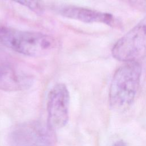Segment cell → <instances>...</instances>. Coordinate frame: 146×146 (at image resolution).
I'll return each mask as SVG.
<instances>
[{
    "instance_id": "obj_1",
    "label": "cell",
    "mask_w": 146,
    "mask_h": 146,
    "mask_svg": "<svg viewBox=\"0 0 146 146\" xmlns=\"http://www.w3.org/2000/svg\"><path fill=\"white\" fill-rule=\"evenodd\" d=\"M0 42L15 52L33 57L47 55L56 46L55 39L47 34L5 27H0Z\"/></svg>"
},
{
    "instance_id": "obj_2",
    "label": "cell",
    "mask_w": 146,
    "mask_h": 146,
    "mask_svg": "<svg viewBox=\"0 0 146 146\" xmlns=\"http://www.w3.org/2000/svg\"><path fill=\"white\" fill-rule=\"evenodd\" d=\"M141 73V66L137 62H127L117 70L109 92V102L112 109L123 112L132 104L139 86Z\"/></svg>"
},
{
    "instance_id": "obj_3",
    "label": "cell",
    "mask_w": 146,
    "mask_h": 146,
    "mask_svg": "<svg viewBox=\"0 0 146 146\" xmlns=\"http://www.w3.org/2000/svg\"><path fill=\"white\" fill-rule=\"evenodd\" d=\"M8 139L10 146H54L56 136L47 124L31 121L15 125Z\"/></svg>"
},
{
    "instance_id": "obj_4",
    "label": "cell",
    "mask_w": 146,
    "mask_h": 146,
    "mask_svg": "<svg viewBox=\"0 0 146 146\" xmlns=\"http://www.w3.org/2000/svg\"><path fill=\"white\" fill-rule=\"evenodd\" d=\"M112 54L116 59L127 62L146 56V17L115 43Z\"/></svg>"
},
{
    "instance_id": "obj_5",
    "label": "cell",
    "mask_w": 146,
    "mask_h": 146,
    "mask_svg": "<svg viewBox=\"0 0 146 146\" xmlns=\"http://www.w3.org/2000/svg\"><path fill=\"white\" fill-rule=\"evenodd\" d=\"M70 94L63 83L55 84L47 96V124L53 130L65 126L69 118Z\"/></svg>"
},
{
    "instance_id": "obj_6",
    "label": "cell",
    "mask_w": 146,
    "mask_h": 146,
    "mask_svg": "<svg viewBox=\"0 0 146 146\" xmlns=\"http://www.w3.org/2000/svg\"><path fill=\"white\" fill-rule=\"evenodd\" d=\"M33 83L29 75L10 65L0 63V90L21 91L30 88Z\"/></svg>"
},
{
    "instance_id": "obj_7",
    "label": "cell",
    "mask_w": 146,
    "mask_h": 146,
    "mask_svg": "<svg viewBox=\"0 0 146 146\" xmlns=\"http://www.w3.org/2000/svg\"><path fill=\"white\" fill-rule=\"evenodd\" d=\"M65 17L86 23L102 22L109 26L115 25L116 20L111 14L78 6H67L59 10Z\"/></svg>"
},
{
    "instance_id": "obj_8",
    "label": "cell",
    "mask_w": 146,
    "mask_h": 146,
    "mask_svg": "<svg viewBox=\"0 0 146 146\" xmlns=\"http://www.w3.org/2000/svg\"><path fill=\"white\" fill-rule=\"evenodd\" d=\"M25 7L29 9L33 12L40 14L44 11L45 5L43 0H13Z\"/></svg>"
},
{
    "instance_id": "obj_9",
    "label": "cell",
    "mask_w": 146,
    "mask_h": 146,
    "mask_svg": "<svg viewBox=\"0 0 146 146\" xmlns=\"http://www.w3.org/2000/svg\"><path fill=\"white\" fill-rule=\"evenodd\" d=\"M136 7L141 8V9H146V0H129Z\"/></svg>"
},
{
    "instance_id": "obj_10",
    "label": "cell",
    "mask_w": 146,
    "mask_h": 146,
    "mask_svg": "<svg viewBox=\"0 0 146 146\" xmlns=\"http://www.w3.org/2000/svg\"><path fill=\"white\" fill-rule=\"evenodd\" d=\"M113 146H127V145L123 141L119 140V141H117L116 142H115Z\"/></svg>"
}]
</instances>
